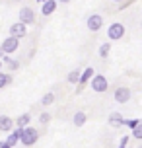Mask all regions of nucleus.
<instances>
[{
    "label": "nucleus",
    "mask_w": 142,
    "mask_h": 148,
    "mask_svg": "<svg viewBox=\"0 0 142 148\" xmlns=\"http://www.w3.org/2000/svg\"><path fill=\"white\" fill-rule=\"evenodd\" d=\"M37 140H39V131L35 127H25V129H22L20 142H22L23 146H33Z\"/></svg>",
    "instance_id": "obj_1"
},
{
    "label": "nucleus",
    "mask_w": 142,
    "mask_h": 148,
    "mask_svg": "<svg viewBox=\"0 0 142 148\" xmlns=\"http://www.w3.org/2000/svg\"><path fill=\"white\" fill-rule=\"evenodd\" d=\"M90 86H91L94 92L103 94V92H107V88H109V82H107V78H105L103 74H94V78L90 80Z\"/></svg>",
    "instance_id": "obj_2"
},
{
    "label": "nucleus",
    "mask_w": 142,
    "mask_h": 148,
    "mask_svg": "<svg viewBox=\"0 0 142 148\" xmlns=\"http://www.w3.org/2000/svg\"><path fill=\"white\" fill-rule=\"evenodd\" d=\"M107 37L111 39V41H119L125 37V25L121 22H113L109 27H107Z\"/></svg>",
    "instance_id": "obj_3"
},
{
    "label": "nucleus",
    "mask_w": 142,
    "mask_h": 148,
    "mask_svg": "<svg viewBox=\"0 0 142 148\" xmlns=\"http://www.w3.org/2000/svg\"><path fill=\"white\" fill-rule=\"evenodd\" d=\"M18 22H22V23H25V25H31V23L35 22V10L31 6H23L20 12H18Z\"/></svg>",
    "instance_id": "obj_4"
},
{
    "label": "nucleus",
    "mask_w": 142,
    "mask_h": 148,
    "mask_svg": "<svg viewBox=\"0 0 142 148\" xmlns=\"http://www.w3.org/2000/svg\"><path fill=\"white\" fill-rule=\"evenodd\" d=\"M2 49H4V55H14L18 49H20V39L8 35L4 41H2Z\"/></svg>",
    "instance_id": "obj_5"
},
{
    "label": "nucleus",
    "mask_w": 142,
    "mask_h": 148,
    "mask_svg": "<svg viewBox=\"0 0 142 148\" xmlns=\"http://www.w3.org/2000/svg\"><path fill=\"white\" fill-rule=\"evenodd\" d=\"M86 27L90 31H99L101 27H103V16L101 14H91L90 18H88V22H86Z\"/></svg>",
    "instance_id": "obj_6"
},
{
    "label": "nucleus",
    "mask_w": 142,
    "mask_h": 148,
    "mask_svg": "<svg viewBox=\"0 0 142 148\" xmlns=\"http://www.w3.org/2000/svg\"><path fill=\"white\" fill-rule=\"evenodd\" d=\"M10 35L16 37V39L25 37V35H27V25H25V23H22V22L12 23V25H10Z\"/></svg>",
    "instance_id": "obj_7"
},
{
    "label": "nucleus",
    "mask_w": 142,
    "mask_h": 148,
    "mask_svg": "<svg viewBox=\"0 0 142 148\" xmlns=\"http://www.w3.org/2000/svg\"><path fill=\"white\" fill-rule=\"evenodd\" d=\"M130 96H132L130 88L121 86V88L115 90V101H117V103H127V101H130Z\"/></svg>",
    "instance_id": "obj_8"
},
{
    "label": "nucleus",
    "mask_w": 142,
    "mask_h": 148,
    "mask_svg": "<svg viewBox=\"0 0 142 148\" xmlns=\"http://www.w3.org/2000/svg\"><path fill=\"white\" fill-rule=\"evenodd\" d=\"M94 74H96V70H94L91 66H88L82 74H80V82H78V90H76V94H80V92H82V88L91 80V78H94Z\"/></svg>",
    "instance_id": "obj_9"
},
{
    "label": "nucleus",
    "mask_w": 142,
    "mask_h": 148,
    "mask_svg": "<svg viewBox=\"0 0 142 148\" xmlns=\"http://www.w3.org/2000/svg\"><path fill=\"white\" fill-rule=\"evenodd\" d=\"M14 127V119L10 115H0V133H10Z\"/></svg>",
    "instance_id": "obj_10"
},
{
    "label": "nucleus",
    "mask_w": 142,
    "mask_h": 148,
    "mask_svg": "<svg viewBox=\"0 0 142 148\" xmlns=\"http://www.w3.org/2000/svg\"><path fill=\"white\" fill-rule=\"evenodd\" d=\"M107 123H109L111 127H115V129H117V127H123V125H125V117L121 115L119 111H113V113H109V119H107Z\"/></svg>",
    "instance_id": "obj_11"
},
{
    "label": "nucleus",
    "mask_w": 142,
    "mask_h": 148,
    "mask_svg": "<svg viewBox=\"0 0 142 148\" xmlns=\"http://www.w3.org/2000/svg\"><path fill=\"white\" fill-rule=\"evenodd\" d=\"M57 6H59L57 0H47V2L41 4V14H43V16H51L53 12L57 10Z\"/></svg>",
    "instance_id": "obj_12"
},
{
    "label": "nucleus",
    "mask_w": 142,
    "mask_h": 148,
    "mask_svg": "<svg viewBox=\"0 0 142 148\" xmlns=\"http://www.w3.org/2000/svg\"><path fill=\"white\" fill-rule=\"evenodd\" d=\"M20 136H22V129H18V127H16L14 131H10V134H8L6 142H8V144H10V146H12V148H14L16 144L20 142Z\"/></svg>",
    "instance_id": "obj_13"
},
{
    "label": "nucleus",
    "mask_w": 142,
    "mask_h": 148,
    "mask_svg": "<svg viewBox=\"0 0 142 148\" xmlns=\"http://www.w3.org/2000/svg\"><path fill=\"white\" fill-rule=\"evenodd\" d=\"M29 121H31V115H29V113H22V115L14 121V125L18 127V129H25V127H29Z\"/></svg>",
    "instance_id": "obj_14"
},
{
    "label": "nucleus",
    "mask_w": 142,
    "mask_h": 148,
    "mask_svg": "<svg viewBox=\"0 0 142 148\" xmlns=\"http://www.w3.org/2000/svg\"><path fill=\"white\" fill-rule=\"evenodd\" d=\"M86 121H88V115H86L84 111H76L74 117H72V123H74L76 127H84V125H86Z\"/></svg>",
    "instance_id": "obj_15"
},
{
    "label": "nucleus",
    "mask_w": 142,
    "mask_h": 148,
    "mask_svg": "<svg viewBox=\"0 0 142 148\" xmlns=\"http://www.w3.org/2000/svg\"><path fill=\"white\" fill-rule=\"evenodd\" d=\"M80 74H82V70H78V68L70 70L68 76H66V82L68 84H78V82H80Z\"/></svg>",
    "instance_id": "obj_16"
},
{
    "label": "nucleus",
    "mask_w": 142,
    "mask_h": 148,
    "mask_svg": "<svg viewBox=\"0 0 142 148\" xmlns=\"http://www.w3.org/2000/svg\"><path fill=\"white\" fill-rule=\"evenodd\" d=\"M12 80H14V78H12V74L2 72V70H0V90H4L6 86H10V84H12Z\"/></svg>",
    "instance_id": "obj_17"
},
{
    "label": "nucleus",
    "mask_w": 142,
    "mask_h": 148,
    "mask_svg": "<svg viewBox=\"0 0 142 148\" xmlns=\"http://www.w3.org/2000/svg\"><path fill=\"white\" fill-rule=\"evenodd\" d=\"M55 103V94L53 92H47L45 96L41 97V105H53Z\"/></svg>",
    "instance_id": "obj_18"
},
{
    "label": "nucleus",
    "mask_w": 142,
    "mask_h": 148,
    "mask_svg": "<svg viewBox=\"0 0 142 148\" xmlns=\"http://www.w3.org/2000/svg\"><path fill=\"white\" fill-rule=\"evenodd\" d=\"M109 51H111V43H101L99 45V57H101V59H107Z\"/></svg>",
    "instance_id": "obj_19"
},
{
    "label": "nucleus",
    "mask_w": 142,
    "mask_h": 148,
    "mask_svg": "<svg viewBox=\"0 0 142 148\" xmlns=\"http://www.w3.org/2000/svg\"><path fill=\"white\" fill-rule=\"evenodd\" d=\"M132 136H134V138H138V140H142V119H140V123L132 129Z\"/></svg>",
    "instance_id": "obj_20"
},
{
    "label": "nucleus",
    "mask_w": 142,
    "mask_h": 148,
    "mask_svg": "<svg viewBox=\"0 0 142 148\" xmlns=\"http://www.w3.org/2000/svg\"><path fill=\"white\" fill-rule=\"evenodd\" d=\"M138 123H140V119H125V127H128L130 131H132Z\"/></svg>",
    "instance_id": "obj_21"
},
{
    "label": "nucleus",
    "mask_w": 142,
    "mask_h": 148,
    "mask_svg": "<svg viewBox=\"0 0 142 148\" xmlns=\"http://www.w3.org/2000/svg\"><path fill=\"white\" fill-rule=\"evenodd\" d=\"M49 121H51V115H49L47 111H43V113L39 115V123H41V125H47Z\"/></svg>",
    "instance_id": "obj_22"
},
{
    "label": "nucleus",
    "mask_w": 142,
    "mask_h": 148,
    "mask_svg": "<svg viewBox=\"0 0 142 148\" xmlns=\"http://www.w3.org/2000/svg\"><path fill=\"white\" fill-rule=\"evenodd\" d=\"M8 66H10V70H18V68H20V62L12 59V62H8Z\"/></svg>",
    "instance_id": "obj_23"
},
{
    "label": "nucleus",
    "mask_w": 142,
    "mask_h": 148,
    "mask_svg": "<svg viewBox=\"0 0 142 148\" xmlns=\"http://www.w3.org/2000/svg\"><path fill=\"white\" fill-rule=\"evenodd\" d=\"M128 144V136H123V138H121V144L119 146H127Z\"/></svg>",
    "instance_id": "obj_24"
},
{
    "label": "nucleus",
    "mask_w": 142,
    "mask_h": 148,
    "mask_svg": "<svg viewBox=\"0 0 142 148\" xmlns=\"http://www.w3.org/2000/svg\"><path fill=\"white\" fill-rule=\"evenodd\" d=\"M0 148H12V146H10L6 140H0Z\"/></svg>",
    "instance_id": "obj_25"
},
{
    "label": "nucleus",
    "mask_w": 142,
    "mask_h": 148,
    "mask_svg": "<svg viewBox=\"0 0 142 148\" xmlns=\"http://www.w3.org/2000/svg\"><path fill=\"white\" fill-rule=\"evenodd\" d=\"M4 57V49H2V43H0V59Z\"/></svg>",
    "instance_id": "obj_26"
},
{
    "label": "nucleus",
    "mask_w": 142,
    "mask_h": 148,
    "mask_svg": "<svg viewBox=\"0 0 142 148\" xmlns=\"http://www.w3.org/2000/svg\"><path fill=\"white\" fill-rule=\"evenodd\" d=\"M57 2H59V4H68L70 0H57Z\"/></svg>",
    "instance_id": "obj_27"
},
{
    "label": "nucleus",
    "mask_w": 142,
    "mask_h": 148,
    "mask_svg": "<svg viewBox=\"0 0 142 148\" xmlns=\"http://www.w3.org/2000/svg\"><path fill=\"white\" fill-rule=\"evenodd\" d=\"M113 2H119V4H121V2H125V0H113Z\"/></svg>",
    "instance_id": "obj_28"
},
{
    "label": "nucleus",
    "mask_w": 142,
    "mask_h": 148,
    "mask_svg": "<svg viewBox=\"0 0 142 148\" xmlns=\"http://www.w3.org/2000/svg\"><path fill=\"white\" fill-rule=\"evenodd\" d=\"M2 64H4V62H2V60H0V70H2Z\"/></svg>",
    "instance_id": "obj_29"
},
{
    "label": "nucleus",
    "mask_w": 142,
    "mask_h": 148,
    "mask_svg": "<svg viewBox=\"0 0 142 148\" xmlns=\"http://www.w3.org/2000/svg\"><path fill=\"white\" fill-rule=\"evenodd\" d=\"M37 2H41V4H43V2H47V0H37Z\"/></svg>",
    "instance_id": "obj_30"
},
{
    "label": "nucleus",
    "mask_w": 142,
    "mask_h": 148,
    "mask_svg": "<svg viewBox=\"0 0 142 148\" xmlns=\"http://www.w3.org/2000/svg\"><path fill=\"white\" fill-rule=\"evenodd\" d=\"M117 148H127V146H117Z\"/></svg>",
    "instance_id": "obj_31"
},
{
    "label": "nucleus",
    "mask_w": 142,
    "mask_h": 148,
    "mask_svg": "<svg viewBox=\"0 0 142 148\" xmlns=\"http://www.w3.org/2000/svg\"><path fill=\"white\" fill-rule=\"evenodd\" d=\"M140 27H142V22H140Z\"/></svg>",
    "instance_id": "obj_32"
},
{
    "label": "nucleus",
    "mask_w": 142,
    "mask_h": 148,
    "mask_svg": "<svg viewBox=\"0 0 142 148\" xmlns=\"http://www.w3.org/2000/svg\"><path fill=\"white\" fill-rule=\"evenodd\" d=\"M136 148H142V146H136Z\"/></svg>",
    "instance_id": "obj_33"
}]
</instances>
